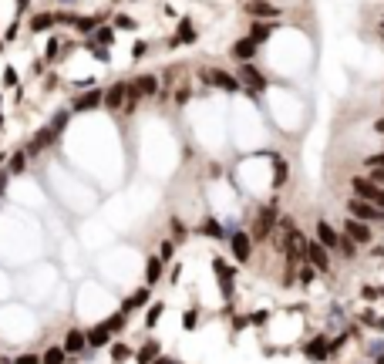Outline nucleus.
Instances as JSON below:
<instances>
[{
	"label": "nucleus",
	"instance_id": "1",
	"mask_svg": "<svg viewBox=\"0 0 384 364\" xmlns=\"http://www.w3.org/2000/svg\"><path fill=\"white\" fill-rule=\"evenodd\" d=\"M347 213L354 219H361V223H374V219H384V209L381 206H374V203H367V199H350L347 203Z\"/></svg>",
	"mask_w": 384,
	"mask_h": 364
},
{
	"label": "nucleus",
	"instance_id": "2",
	"mask_svg": "<svg viewBox=\"0 0 384 364\" xmlns=\"http://www.w3.org/2000/svg\"><path fill=\"white\" fill-rule=\"evenodd\" d=\"M350 186H354V193L361 196V199H367V203H374V206H381V209H384V189L377 186V182H371V179H354Z\"/></svg>",
	"mask_w": 384,
	"mask_h": 364
},
{
	"label": "nucleus",
	"instance_id": "3",
	"mask_svg": "<svg viewBox=\"0 0 384 364\" xmlns=\"http://www.w3.org/2000/svg\"><path fill=\"white\" fill-rule=\"evenodd\" d=\"M203 81H209L213 88H223V91H239V88H243L239 78H233V74H226V71H219V68L203 71Z\"/></svg>",
	"mask_w": 384,
	"mask_h": 364
},
{
	"label": "nucleus",
	"instance_id": "4",
	"mask_svg": "<svg viewBox=\"0 0 384 364\" xmlns=\"http://www.w3.org/2000/svg\"><path fill=\"white\" fill-rule=\"evenodd\" d=\"M239 84H249V91H263V88H266L263 74L253 68L249 61H243V64H239Z\"/></svg>",
	"mask_w": 384,
	"mask_h": 364
},
{
	"label": "nucleus",
	"instance_id": "5",
	"mask_svg": "<svg viewBox=\"0 0 384 364\" xmlns=\"http://www.w3.org/2000/svg\"><path fill=\"white\" fill-rule=\"evenodd\" d=\"M246 14H249V17H256V21H276V17H280V11H276L273 4H266V0H249Z\"/></svg>",
	"mask_w": 384,
	"mask_h": 364
},
{
	"label": "nucleus",
	"instance_id": "6",
	"mask_svg": "<svg viewBox=\"0 0 384 364\" xmlns=\"http://www.w3.org/2000/svg\"><path fill=\"white\" fill-rule=\"evenodd\" d=\"M307 256L314 260V266H317V270H324V273L330 270V256H327V246H324L320 239H317V243H307Z\"/></svg>",
	"mask_w": 384,
	"mask_h": 364
},
{
	"label": "nucleus",
	"instance_id": "7",
	"mask_svg": "<svg viewBox=\"0 0 384 364\" xmlns=\"http://www.w3.org/2000/svg\"><path fill=\"white\" fill-rule=\"evenodd\" d=\"M344 233H347V236L354 239V243H367V239H371V229L364 226L361 219H354V216H350L347 223H344Z\"/></svg>",
	"mask_w": 384,
	"mask_h": 364
},
{
	"label": "nucleus",
	"instance_id": "8",
	"mask_svg": "<svg viewBox=\"0 0 384 364\" xmlns=\"http://www.w3.org/2000/svg\"><path fill=\"white\" fill-rule=\"evenodd\" d=\"M54 138H57V128H51V125H47L44 132H37V135H34V142L27 145V152H31V155H37V152H41V148H47L51 142H54Z\"/></svg>",
	"mask_w": 384,
	"mask_h": 364
},
{
	"label": "nucleus",
	"instance_id": "9",
	"mask_svg": "<svg viewBox=\"0 0 384 364\" xmlns=\"http://www.w3.org/2000/svg\"><path fill=\"white\" fill-rule=\"evenodd\" d=\"M317 239H320V243H324L327 250H337V243H340V236H337V233H334V229L327 226V223H324V219L317 223Z\"/></svg>",
	"mask_w": 384,
	"mask_h": 364
},
{
	"label": "nucleus",
	"instance_id": "10",
	"mask_svg": "<svg viewBox=\"0 0 384 364\" xmlns=\"http://www.w3.org/2000/svg\"><path fill=\"white\" fill-rule=\"evenodd\" d=\"M155 84H158V81L152 78V74H142V78H138L135 84H128V88H132L138 98H142V95H155Z\"/></svg>",
	"mask_w": 384,
	"mask_h": 364
},
{
	"label": "nucleus",
	"instance_id": "11",
	"mask_svg": "<svg viewBox=\"0 0 384 364\" xmlns=\"http://www.w3.org/2000/svg\"><path fill=\"white\" fill-rule=\"evenodd\" d=\"M196 41V27H192V21H179V37H172L169 44H192Z\"/></svg>",
	"mask_w": 384,
	"mask_h": 364
},
{
	"label": "nucleus",
	"instance_id": "12",
	"mask_svg": "<svg viewBox=\"0 0 384 364\" xmlns=\"http://www.w3.org/2000/svg\"><path fill=\"white\" fill-rule=\"evenodd\" d=\"M233 54H236L239 61H249V57L256 54V41H253V37H249V41H246V37H243V41H236V47H233Z\"/></svg>",
	"mask_w": 384,
	"mask_h": 364
},
{
	"label": "nucleus",
	"instance_id": "13",
	"mask_svg": "<svg viewBox=\"0 0 384 364\" xmlns=\"http://www.w3.org/2000/svg\"><path fill=\"white\" fill-rule=\"evenodd\" d=\"M125 91H128V84H112V91L105 95V105H108V108H118V105L125 102Z\"/></svg>",
	"mask_w": 384,
	"mask_h": 364
},
{
	"label": "nucleus",
	"instance_id": "14",
	"mask_svg": "<svg viewBox=\"0 0 384 364\" xmlns=\"http://www.w3.org/2000/svg\"><path fill=\"white\" fill-rule=\"evenodd\" d=\"M233 256H236V260H246V256H249V236L239 233V236L233 239Z\"/></svg>",
	"mask_w": 384,
	"mask_h": 364
},
{
	"label": "nucleus",
	"instance_id": "15",
	"mask_svg": "<svg viewBox=\"0 0 384 364\" xmlns=\"http://www.w3.org/2000/svg\"><path fill=\"white\" fill-rule=\"evenodd\" d=\"M98 102H102V91L94 88V91H88V95H81L78 102H74V108H94Z\"/></svg>",
	"mask_w": 384,
	"mask_h": 364
},
{
	"label": "nucleus",
	"instance_id": "16",
	"mask_svg": "<svg viewBox=\"0 0 384 364\" xmlns=\"http://www.w3.org/2000/svg\"><path fill=\"white\" fill-rule=\"evenodd\" d=\"M54 24V14H37V17H31V31H47Z\"/></svg>",
	"mask_w": 384,
	"mask_h": 364
},
{
	"label": "nucleus",
	"instance_id": "17",
	"mask_svg": "<svg viewBox=\"0 0 384 364\" xmlns=\"http://www.w3.org/2000/svg\"><path fill=\"white\" fill-rule=\"evenodd\" d=\"M68 361V351L64 347H51V351L44 354V364H64Z\"/></svg>",
	"mask_w": 384,
	"mask_h": 364
},
{
	"label": "nucleus",
	"instance_id": "18",
	"mask_svg": "<svg viewBox=\"0 0 384 364\" xmlns=\"http://www.w3.org/2000/svg\"><path fill=\"white\" fill-rule=\"evenodd\" d=\"M84 347V334L81 330H71L68 334V344H64V351H81Z\"/></svg>",
	"mask_w": 384,
	"mask_h": 364
},
{
	"label": "nucleus",
	"instance_id": "19",
	"mask_svg": "<svg viewBox=\"0 0 384 364\" xmlns=\"http://www.w3.org/2000/svg\"><path fill=\"white\" fill-rule=\"evenodd\" d=\"M266 37H270V24H266V21H256V24H253V41L260 44V41H266Z\"/></svg>",
	"mask_w": 384,
	"mask_h": 364
},
{
	"label": "nucleus",
	"instance_id": "20",
	"mask_svg": "<svg viewBox=\"0 0 384 364\" xmlns=\"http://www.w3.org/2000/svg\"><path fill=\"white\" fill-rule=\"evenodd\" d=\"M148 300V290H138L135 297H132V300H128V304H125V310H135V307H142V304H145Z\"/></svg>",
	"mask_w": 384,
	"mask_h": 364
},
{
	"label": "nucleus",
	"instance_id": "21",
	"mask_svg": "<svg viewBox=\"0 0 384 364\" xmlns=\"http://www.w3.org/2000/svg\"><path fill=\"white\" fill-rule=\"evenodd\" d=\"M24 162H27V152H17V155L11 159V172H14V175H17V172H24Z\"/></svg>",
	"mask_w": 384,
	"mask_h": 364
},
{
	"label": "nucleus",
	"instance_id": "22",
	"mask_svg": "<svg viewBox=\"0 0 384 364\" xmlns=\"http://www.w3.org/2000/svg\"><path fill=\"white\" fill-rule=\"evenodd\" d=\"M158 273H162V263H158V260H148V284H155V280H162Z\"/></svg>",
	"mask_w": 384,
	"mask_h": 364
},
{
	"label": "nucleus",
	"instance_id": "23",
	"mask_svg": "<svg viewBox=\"0 0 384 364\" xmlns=\"http://www.w3.org/2000/svg\"><path fill=\"white\" fill-rule=\"evenodd\" d=\"M367 179L381 186V182H384V165H371V175H367Z\"/></svg>",
	"mask_w": 384,
	"mask_h": 364
},
{
	"label": "nucleus",
	"instance_id": "24",
	"mask_svg": "<svg viewBox=\"0 0 384 364\" xmlns=\"http://www.w3.org/2000/svg\"><path fill=\"white\" fill-rule=\"evenodd\" d=\"M206 233L209 236H223V226H216V219H206Z\"/></svg>",
	"mask_w": 384,
	"mask_h": 364
},
{
	"label": "nucleus",
	"instance_id": "25",
	"mask_svg": "<svg viewBox=\"0 0 384 364\" xmlns=\"http://www.w3.org/2000/svg\"><path fill=\"white\" fill-rule=\"evenodd\" d=\"M74 24H78V31H81V34H88L91 27H94V21H91V17H88V21H84V17H81V21H74Z\"/></svg>",
	"mask_w": 384,
	"mask_h": 364
},
{
	"label": "nucleus",
	"instance_id": "26",
	"mask_svg": "<svg viewBox=\"0 0 384 364\" xmlns=\"http://www.w3.org/2000/svg\"><path fill=\"white\" fill-rule=\"evenodd\" d=\"M17 364H41V357H37V354H21Z\"/></svg>",
	"mask_w": 384,
	"mask_h": 364
},
{
	"label": "nucleus",
	"instance_id": "27",
	"mask_svg": "<svg viewBox=\"0 0 384 364\" xmlns=\"http://www.w3.org/2000/svg\"><path fill=\"white\" fill-rule=\"evenodd\" d=\"M51 57H57V37L47 41V61H51Z\"/></svg>",
	"mask_w": 384,
	"mask_h": 364
},
{
	"label": "nucleus",
	"instance_id": "28",
	"mask_svg": "<svg viewBox=\"0 0 384 364\" xmlns=\"http://www.w3.org/2000/svg\"><path fill=\"white\" fill-rule=\"evenodd\" d=\"M112 34H115L112 27H102V31H98V41H112Z\"/></svg>",
	"mask_w": 384,
	"mask_h": 364
},
{
	"label": "nucleus",
	"instance_id": "29",
	"mask_svg": "<svg viewBox=\"0 0 384 364\" xmlns=\"http://www.w3.org/2000/svg\"><path fill=\"white\" fill-rule=\"evenodd\" d=\"M158 250H162V260H169V256H172V243H162Z\"/></svg>",
	"mask_w": 384,
	"mask_h": 364
},
{
	"label": "nucleus",
	"instance_id": "30",
	"mask_svg": "<svg viewBox=\"0 0 384 364\" xmlns=\"http://www.w3.org/2000/svg\"><path fill=\"white\" fill-rule=\"evenodd\" d=\"M367 165H384V152H381V155H371V159H367Z\"/></svg>",
	"mask_w": 384,
	"mask_h": 364
},
{
	"label": "nucleus",
	"instance_id": "31",
	"mask_svg": "<svg viewBox=\"0 0 384 364\" xmlns=\"http://www.w3.org/2000/svg\"><path fill=\"white\" fill-rule=\"evenodd\" d=\"M374 128H377V132H384V118H377V122H374Z\"/></svg>",
	"mask_w": 384,
	"mask_h": 364
},
{
	"label": "nucleus",
	"instance_id": "32",
	"mask_svg": "<svg viewBox=\"0 0 384 364\" xmlns=\"http://www.w3.org/2000/svg\"><path fill=\"white\" fill-rule=\"evenodd\" d=\"M381 37H384V21H381Z\"/></svg>",
	"mask_w": 384,
	"mask_h": 364
},
{
	"label": "nucleus",
	"instance_id": "33",
	"mask_svg": "<svg viewBox=\"0 0 384 364\" xmlns=\"http://www.w3.org/2000/svg\"><path fill=\"white\" fill-rule=\"evenodd\" d=\"M64 4H71V0H64Z\"/></svg>",
	"mask_w": 384,
	"mask_h": 364
}]
</instances>
